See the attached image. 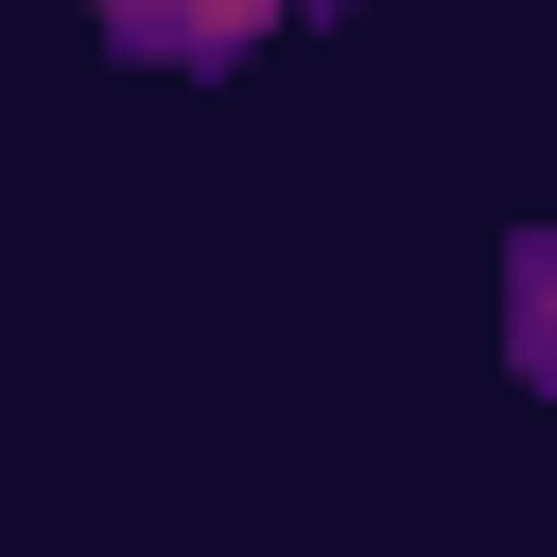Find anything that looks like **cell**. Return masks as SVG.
I'll use <instances>...</instances> for the list:
<instances>
[{"mask_svg": "<svg viewBox=\"0 0 557 557\" xmlns=\"http://www.w3.org/2000/svg\"><path fill=\"white\" fill-rule=\"evenodd\" d=\"M87 17H104L122 70H191V87H209V70H244L278 17H348V0H87Z\"/></svg>", "mask_w": 557, "mask_h": 557, "instance_id": "cell-1", "label": "cell"}, {"mask_svg": "<svg viewBox=\"0 0 557 557\" xmlns=\"http://www.w3.org/2000/svg\"><path fill=\"white\" fill-rule=\"evenodd\" d=\"M505 366H522V383L557 400V209H540V226L505 244Z\"/></svg>", "mask_w": 557, "mask_h": 557, "instance_id": "cell-2", "label": "cell"}]
</instances>
